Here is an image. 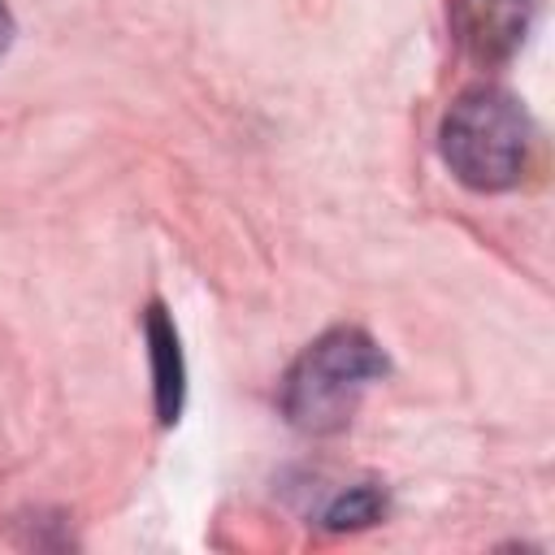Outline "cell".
<instances>
[{"mask_svg":"<svg viewBox=\"0 0 555 555\" xmlns=\"http://www.w3.org/2000/svg\"><path fill=\"white\" fill-rule=\"evenodd\" d=\"M447 169L473 191H507L525 178L533 156V121L516 95L499 87L464 91L438 130Z\"/></svg>","mask_w":555,"mask_h":555,"instance_id":"cell-1","label":"cell"},{"mask_svg":"<svg viewBox=\"0 0 555 555\" xmlns=\"http://www.w3.org/2000/svg\"><path fill=\"white\" fill-rule=\"evenodd\" d=\"M377 377H386V356L364 330H325L291 364L282 382V412L304 434H338Z\"/></svg>","mask_w":555,"mask_h":555,"instance_id":"cell-2","label":"cell"},{"mask_svg":"<svg viewBox=\"0 0 555 555\" xmlns=\"http://www.w3.org/2000/svg\"><path fill=\"white\" fill-rule=\"evenodd\" d=\"M538 0H455L451 4V30L460 48L481 65H503L520 52L529 26H533Z\"/></svg>","mask_w":555,"mask_h":555,"instance_id":"cell-3","label":"cell"},{"mask_svg":"<svg viewBox=\"0 0 555 555\" xmlns=\"http://www.w3.org/2000/svg\"><path fill=\"white\" fill-rule=\"evenodd\" d=\"M143 334H147V356H152L156 416H160V425H173L182 416V399H186V364H182L178 330H173V321H169V312L160 304L147 308Z\"/></svg>","mask_w":555,"mask_h":555,"instance_id":"cell-4","label":"cell"},{"mask_svg":"<svg viewBox=\"0 0 555 555\" xmlns=\"http://www.w3.org/2000/svg\"><path fill=\"white\" fill-rule=\"evenodd\" d=\"M386 516V490L377 481H360V486H347L325 512H321V529L330 533H356V529H369Z\"/></svg>","mask_w":555,"mask_h":555,"instance_id":"cell-5","label":"cell"},{"mask_svg":"<svg viewBox=\"0 0 555 555\" xmlns=\"http://www.w3.org/2000/svg\"><path fill=\"white\" fill-rule=\"evenodd\" d=\"M9 43H13V17H9V9H4V0H0V61H4Z\"/></svg>","mask_w":555,"mask_h":555,"instance_id":"cell-6","label":"cell"}]
</instances>
